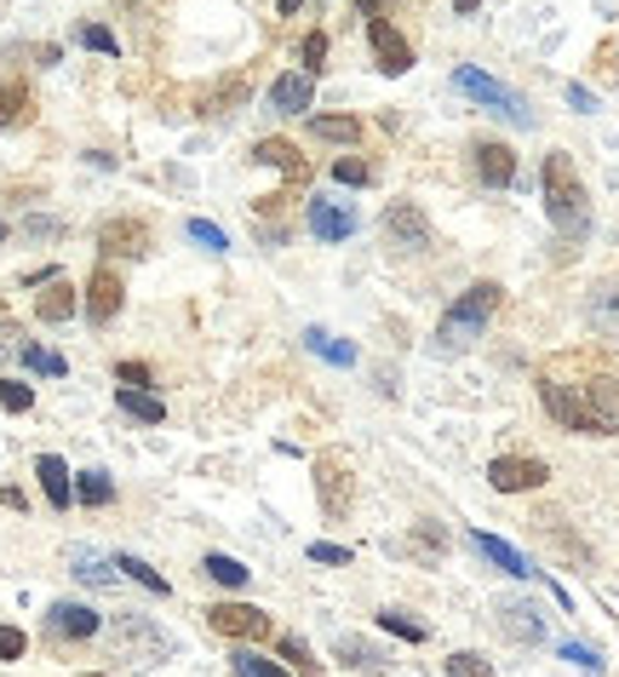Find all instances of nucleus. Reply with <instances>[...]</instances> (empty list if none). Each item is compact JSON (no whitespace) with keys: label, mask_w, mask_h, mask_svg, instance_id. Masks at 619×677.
I'll return each mask as SVG.
<instances>
[{"label":"nucleus","mask_w":619,"mask_h":677,"mask_svg":"<svg viewBox=\"0 0 619 677\" xmlns=\"http://www.w3.org/2000/svg\"><path fill=\"white\" fill-rule=\"evenodd\" d=\"M579 368H585V356H579ZM539 403L573 436H619V368H585L579 380H568L563 362H545Z\"/></svg>","instance_id":"obj_1"},{"label":"nucleus","mask_w":619,"mask_h":677,"mask_svg":"<svg viewBox=\"0 0 619 677\" xmlns=\"http://www.w3.org/2000/svg\"><path fill=\"white\" fill-rule=\"evenodd\" d=\"M545 218L556 225V235H568V242H579V235L591 230V195L579 184L568 150L545 155Z\"/></svg>","instance_id":"obj_2"},{"label":"nucleus","mask_w":619,"mask_h":677,"mask_svg":"<svg viewBox=\"0 0 619 677\" xmlns=\"http://www.w3.org/2000/svg\"><path fill=\"white\" fill-rule=\"evenodd\" d=\"M499 298H505V288H499V282H470V288L448 305L442 328H436V345H442V350H465V345H476V338H482V328L493 322Z\"/></svg>","instance_id":"obj_3"},{"label":"nucleus","mask_w":619,"mask_h":677,"mask_svg":"<svg viewBox=\"0 0 619 677\" xmlns=\"http://www.w3.org/2000/svg\"><path fill=\"white\" fill-rule=\"evenodd\" d=\"M109 643L127 654V661H172V631H162L150 614H115L109 621Z\"/></svg>","instance_id":"obj_4"},{"label":"nucleus","mask_w":619,"mask_h":677,"mask_svg":"<svg viewBox=\"0 0 619 677\" xmlns=\"http://www.w3.org/2000/svg\"><path fill=\"white\" fill-rule=\"evenodd\" d=\"M453 87L465 92V98H476V104H488L493 115H505V122H516V127H533V110H528V98L523 92H511L505 81H493V75H482V69H453Z\"/></svg>","instance_id":"obj_5"},{"label":"nucleus","mask_w":619,"mask_h":677,"mask_svg":"<svg viewBox=\"0 0 619 677\" xmlns=\"http://www.w3.org/2000/svg\"><path fill=\"white\" fill-rule=\"evenodd\" d=\"M310 476H315V500H322V511L333 516H350V506H356V476H350V460L338 448H327V454H315L310 460Z\"/></svg>","instance_id":"obj_6"},{"label":"nucleus","mask_w":619,"mask_h":677,"mask_svg":"<svg viewBox=\"0 0 619 677\" xmlns=\"http://www.w3.org/2000/svg\"><path fill=\"white\" fill-rule=\"evenodd\" d=\"M81 305H87V322L92 328H109L115 316H121V305H127V282L115 276V265L104 258L92 276H87V293H81Z\"/></svg>","instance_id":"obj_7"},{"label":"nucleus","mask_w":619,"mask_h":677,"mask_svg":"<svg viewBox=\"0 0 619 677\" xmlns=\"http://www.w3.org/2000/svg\"><path fill=\"white\" fill-rule=\"evenodd\" d=\"M385 242L396 253H430V218L418 213V202H390L385 207Z\"/></svg>","instance_id":"obj_8"},{"label":"nucleus","mask_w":619,"mask_h":677,"mask_svg":"<svg viewBox=\"0 0 619 677\" xmlns=\"http://www.w3.org/2000/svg\"><path fill=\"white\" fill-rule=\"evenodd\" d=\"M488 483L499 494H533V488L551 483V465L533 460V454H499V460L488 465Z\"/></svg>","instance_id":"obj_9"},{"label":"nucleus","mask_w":619,"mask_h":677,"mask_svg":"<svg viewBox=\"0 0 619 677\" xmlns=\"http://www.w3.org/2000/svg\"><path fill=\"white\" fill-rule=\"evenodd\" d=\"M202 614H207V626L218 637H235V643H258V637H270V614L253 609V603H212Z\"/></svg>","instance_id":"obj_10"},{"label":"nucleus","mask_w":619,"mask_h":677,"mask_svg":"<svg viewBox=\"0 0 619 677\" xmlns=\"http://www.w3.org/2000/svg\"><path fill=\"white\" fill-rule=\"evenodd\" d=\"M470 173L482 190H511L516 184V150L499 144V138H476L470 144Z\"/></svg>","instance_id":"obj_11"},{"label":"nucleus","mask_w":619,"mask_h":677,"mask_svg":"<svg viewBox=\"0 0 619 677\" xmlns=\"http://www.w3.org/2000/svg\"><path fill=\"white\" fill-rule=\"evenodd\" d=\"M305 225L315 242H350L356 235V207L350 202H327V195H310L305 202Z\"/></svg>","instance_id":"obj_12"},{"label":"nucleus","mask_w":619,"mask_h":677,"mask_svg":"<svg viewBox=\"0 0 619 677\" xmlns=\"http://www.w3.org/2000/svg\"><path fill=\"white\" fill-rule=\"evenodd\" d=\"M98 253L104 258H144L150 253V225L144 218H104V225H98Z\"/></svg>","instance_id":"obj_13"},{"label":"nucleus","mask_w":619,"mask_h":677,"mask_svg":"<svg viewBox=\"0 0 619 677\" xmlns=\"http://www.w3.org/2000/svg\"><path fill=\"white\" fill-rule=\"evenodd\" d=\"M367 47H373V64L385 75H408L413 69V47L402 41V29L390 17H367Z\"/></svg>","instance_id":"obj_14"},{"label":"nucleus","mask_w":619,"mask_h":677,"mask_svg":"<svg viewBox=\"0 0 619 677\" xmlns=\"http://www.w3.org/2000/svg\"><path fill=\"white\" fill-rule=\"evenodd\" d=\"M47 631L57 637V643H87V637L104 631V614H98L92 603H52L47 609Z\"/></svg>","instance_id":"obj_15"},{"label":"nucleus","mask_w":619,"mask_h":677,"mask_svg":"<svg viewBox=\"0 0 619 677\" xmlns=\"http://www.w3.org/2000/svg\"><path fill=\"white\" fill-rule=\"evenodd\" d=\"M493 621H499V631H505L516 649H539V643H545V614H539V603H523V597H516V603H499Z\"/></svg>","instance_id":"obj_16"},{"label":"nucleus","mask_w":619,"mask_h":677,"mask_svg":"<svg viewBox=\"0 0 619 677\" xmlns=\"http://www.w3.org/2000/svg\"><path fill=\"white\" fill-rule=\"evenodd\" d=\"M265 104H270L275 115H310V104H315V75H310V69H287V75H275Z\"/></svg>","instance_id":"obj_17"},{"label":"nucleus","mask_w":619,"mask_h":677,"mask_svg":"<svg viewBox=\"0 0 619 677\" xmlns=\"http://www.w3.org/2000/svg\"><path fill=\"white\" fill-rule=\"evenodd\" d=\"M585 322H591V333H603V338H614V345H619V276H608V282L591 288Z\"/></svg>","instance_id":"obj_18"},{"label":"nucleus","mask_w":619,"mask_h":677,"mask_svg":"<svg viewBox=\"0 0 619 677\" xmlns=\"http://www.w3.org/2000/svg\"><path fill=\"white\" fill-rule=\"evenodd\" d=\"M35 476H41V494H47V506H52V511H69V506H75L69 465L57 460V454H41V460H35Z\"/></svg>","instance_id":"obj_19"},{"label":"nucleus","mask_w":619,"mask_h":677,"mask_svg":"<svg viewBox=\"0 0 619 677\" xmlns=\"http://www.w3.org/2000/svg\"><path fill=\"white\" fill-rule=\"evenodd\" d=\"M253 162H258V167H275V173H287L293 184L310 173V167H305V155H298V150L287 144V138H258V144H253Z\"/></svg>","instance_id":"obj_20"},{"label":"nucleus","mask_w":619,"mask_h":677,"mask_svg":"<svg viewBox=\"0 0 619 677\" xmlns=\"http://www.w3.org/2000/svg\"><path fill=\"white\" fill-rule=\"evenodd\" d=\"M81 310V293H75L64 276H57V282H47V293L35 298V316H41L47 328H57V322H69V316Z\"/></svg>","instance_id":"obj_21"},{"label":"nucleus","mask_w":619,"mask_h":677,"mask_svg":"<svg viewBox=\"0 0 619 677\" xmlns=\"http://www.w3.org/2000/svg\"><path fill=\"white\" fill-rule=\"evenodd\" d=\"M69 574H75V580H87V586H98V591H109L115 580H121L109 557H98L92 546H75V551H69Z\"/></svg>","instance_id":"obj_22"},{"label":"nucleus","mask_w":619,"mask_h":677,"mask_svg":"<svg viewBox=\"0 0 619 677\" xmlns=\"http://www.w3.org/2000/svg\"><path fill=\"white\" fill-rule=\"evenodd\" d=\"M470 546H476V551H482V557H488V563H499V569H505V574H516V580H528V574H533V563H528V557H523V551H516V546H505V540H493V534H482V528H476V534H470Z\"/></svg>","instance_id":"obj_23"},{"label":"nucleus","mask_w":619,"mask_h":677,"mask_svg":"<svg viewBox=\"0 0 619 677\" xmlns=\"http://www.w3.org/2000/svg\"><path fill=\"white\" fill-rule=\"evenodd\" d=\"M35 122V98L24 81H0V132H12V127H24Z\"/></svg>","instance_id":"obj_24"},{"label":"nucleus","mask_w":619,"mask_h":677,"mask_svg":"<svg viewBox=\"0 0 619 677\" xmlns=\"http://www.w3.org/2000/svg\"><path fill=\"white\" fill-rule=\"evenodd\" d=\"M310 138H322V144H362V122L356 115H310Z\"/></svg>","instance_id":"obj_25"},{"label":"nucleus","mask_w":619,"mask_h":677,"mask_svg":"<svg viewBox=\"0 0 619 677\" xmlns=\"http://www.w3.org/2000/svg\"><path fill=\"white\" fill-rule=\"evenodd\" d=\"M408 551L418 557V563H442V557H448V528L442 523H413Z\"/></svg>","instance_id":"obj_26"},{"label":"nucleus","mask_w":619,"mask_h":677,"mask_svg":"<svg viewBox=\"0 0 619 677\" xmlns=\"http://www.w3.org/2000/svg\"><path fill=\"white\" fill-rule=\"evenodd\" d=\"M115 408H121V413H132V420H144V425H162L167 420V403H162V396H150V391H115Z\"/></svg>","instance_id":"obj_27"},{"label":"nucleus","mask_w":619,"mask_h":677,"mask_svg":"<svg viewBox=\"0 0 619 677\" xmlns=\"http://www.w3.org/2000/svg\"><path fill=\"white\" fill-rule=\"evenodd\" d=\"M75 500L92 506V511L115 506V483H109V471H81V476H75Z\"/></svg>","instance_id":"obj_28"},{"label":"nucleus","mask_w":619,"mask_h":677,"mask_svg":"<svg viewBox=\"0 0 619 677\" xmlns=\"http://www.w3.org/2000/svg\"><path fill=\"white\" fill-rule=\"evenodd\" d=\"M305 345L322 356V362H333V368H356V345H345V338H333L327 328H310L305 333Z\"/></svg>","instance_id":"obj_29"},{"label":"nucleus","mask_w":619,"mask_h":677,"mask_svg":"<svg viewBox=\"0 0 619 677\" xmlns=\"http://www.w3.org/2000/svg\"><path fill=\"white\" fill-rule=\"evenodd\" d=\"M230 672L235 677H287L282 661H270V654H258V649H235L230 654Z\"/></svg>","instance_id":"obj_30"},{"label":"nucleus","mask_w":619,"mask_h":677,"mask_svg":"<svg viewBox=\"0 0 619 677\" xmlns=\"http://www.w3.org/2000/svg\"><path fill=\"white\" fill-rule=\"evenodd\" d=\"M115 569H121V574H127L132 586L155 591V597H167V591H172V580H167V574H155V569L144 563V557H115Z\"/></svg>","instance_id":"obj_31"},{"label":"nucleus","mask_w":619,"mask_h":677,"mask_svg":"<svg viewBox=\"0 0 619 677\" xmlns=\"http://www.w3.org/2000/svg\"><path fill=\"white\" fill-rule=\"evenodd\" d=\"M378 626H385L390 637H402V643H425V637H430V626L413 621L408 609H378Z\"/></svg>","instance_id":"obj_32"},{"label":"nucleus","mask_w":619,"mask_h":677,"mask_svg":"<svg viewBox=\"0 0 619 677\" xmlns=\"http://www.w3.org/2000/svg\"><path fill=\"white\" fill-rule=\"evenodd\" d=\"M202 574H207V580H218V586H247V563H235V557H224V551H207L202 557Z\"/></svg>","instance_id":"obj_33"},{"label":"nucleus","mask_w":619,"mask_h":677,"mask_svg":"<svg viewBox=\"0 0 619 677\" xmlns=\"http://www.w3.org/2000/svg\"><path fill=\"white\" fill-rule=\"evenodd\" d=\"M338 661H345V666H362V672H378V666H385V654H378L367 637H338Z\"/></svg>","instance_id":"obj_34"},{"label":"nucleus","mask_w":619,"mask_h":677,"mask_svg":"<svg viewBox=\"0 0 619 677\" xmlns=\"http://www.w3.org/2000/svg\"><path fill=\"white\" fill-rule=\"evenodd\" d=\"M17 356H24V368H29V373H52V380H64V373H69V362H64V356L41 350L35 338H24V345H17Z\"/></svg>","instance_id":"obj_35"},{"label":"nucleus","mask_w":619,"mask_h":677,"mask_svg":"<svg viewBox=\"0 0 619 677\" xmlns=\"http://www.w3.org/2000/svg\"><path fill=\"white\" fill-rule=\"evenodd\" d=\"M275 654H282V661L293 666V672H305V677H322V661H315V654L305 649V637H282V643H275Z\"/></svg>","instance_id":"obj_36"},{"label":"nucleus","mask_w":619,"mask_h":677,"mask_svg":"<svg viewBox=\"0 0 619 677\" xmlns=\"http://www.w3.org/2000/svg\"><path fill=\"white\" fill-rule=\"evenodd\" d=\"M448 677H493V661L476 649H459V654H448Z\"/></svg>","instance_id":"obj_37"},{"label":"nucleus","mask_w":619,"mask_h":677,"mask_svg":"<svg viewBox=\"0 0 619 677\" xmlns=\"http://www.w3.org/2000/svg\"><path fill=\"white\" fill-rule=\"evenodd\" d=\"M184 235H190V242H202L207 253H224V247H230V235L218 230L212 218H184Z\"/></svg>","instance_id":"obj_38"},{"label":"nucleus","mask_w":619,"mask_h":677,"mask_svg":"<svg viewBox=\"0 0 619 677\" xmlns=\"http://www.w3.org/2000/svg\"><path fill=\"white\" fill-rule=\"evenodd\" d=\"M75 41H81L87 52H104V58H121V41L104 29V24H87V29H75Z\"/></svg>","instance_id":"obj_39"},{"label":"nucleus","mask_w":619,"mask_h":677,"mask_svg":"<svg viewBox=\"0 0 619 677\" xmlns=\"http://www.w3.org/2000/svg\"><path fill=\"white\" fill-rule=\"evenodd\" d=\"M298 58L310 64V75H322L327 69V29H310L305 41H298Z\"/></svg>","instance_id":"obj_40"},{"label":"nucleus","mask_w":619,"mask_h":677,"mask_svg":"<svg viewBox=\"0 0 619 677\" xmlns=\"http://www.w3.org/2000/svg\"><path fill=\"white\" fill-rule=\"evenodd\" d=\"M0 408H7V413H29L35 408V391L24 380H0Z\"/></svg>","instance_id":"obj_41"},{"label":"nucleus","mask_w":619,"mask_h":677,"mask_svg":"<svg viewBox=\"0 0 619 677\" xmlns=\"http://www.w3.org/2000/svg\"><path fill=\"white\" fill-rule=\"evenodd\" d=\"M24 235H29V242H57V235H64V218L29 213V218H24Z\"/></svg>","instance_id":"obj_42"},{"label":"nucleus","mask_w":619,"mask_h":677,"mask_svg":"<svg viewBox=\"0 0 619 677\" xmlns=\"http://www.w3.org/2000/svg\"><path fill=\"white\" fill-rule=\"evenodd\" d=\"M333 178H338V184H356V190H362V184H373V167L356 162V155H345V162H333Z\"/></svg>","instance_id":"obj_43"},{"label":"nucleus","mask_w":619,"mask_h":677,"mask_svg":"<svg viewBox=\"0 0 619 677\" xmlns=\"http://www.w3.org/2000/svg\"><path fill=\"white\" fill-rule=\"evenodd\" d=\"M242 98H247V81L235 75L224 92H212V98H207V115H230V104H242Z\"/></svg>","instance_id":"obj_44"},{"label":"nucleus","mask_w":619,"mask_h":677,"mask_svg":"<svg viewBox=\"0 0 619 677\" xmlns=\"http://www.w3.org/2000/svg\"><path fill=\"white\" fill-rule=\"evenodd\" d=\"M155 380L150 362H115V385H127V391H144Z\"/></svg>","instance_id":"obj_45"},{"label":"nucleus","mask_w":619,"mask_h":677,"mask_svg":"<svg viewBox=\"0 0 619 677\" xmlns=\"http://www.w3.org/2000/svg\"><path fill=\"white\" fill-rule=\"evenodd\" d=\"M24 654H29V637L17 626H0V661H24Z\"/></svg>","instance_id":"obj_46"},{"label":"nucleus","mask_w":619,"mask_h":677,"mask_svg":"<svg viewBox=\"0 0 619 677\" xmlns=\"http://www.w3.org/2000/svg\"><path fill=\"white\" fill-rule=\"evenodd\" d=\"M350 557H356L350 546H327V540H315V546H310V563H327V569H345Z\"/></svg>","instance_id":"obj_47"},{"label":"nucleus","mask_w":619,"mask_h":677,"mask_svg":"<svg viewBox=\"0 0 619 677\" xmlns=\"http://www.w3.org/2000/svg\"><path fill=\"white\" fill-rule=\"evenodd\" d=\"M563 661H573V666H585L591 677H596V672H603V654H596V649H585V643H563Z\"/></svg>","instance_id":"obj_48"},{"label":"nucleus","mask_w":619,"mask_h":677,"mask_svg":"<svg viewBox=\"0 0 619 677\" xmlns=\"http://www.w3.org/2000/svg\"><path fill=\"white\" fill-rule=\"evenodd\" d=\"M568 104H573L579 115H591V110H596V98H591L585 87H579V81H573V87H568Z\"/></svg>","instance_id":"obj_49"},{"label":"nucleus","mask_w":619,"mask_h":677,"mask_svg":"<svg viewBox=\"0 0 619 677\" xmlns=\"http://www.w3.org/2000/svg\"><path fill=\"white\" fill-rule=\"evenodd\" d=\"M12 338H17V328H12V310H7V305H0V350H7V345H12Z\"/></svg>","instance_id":"obj_50"},{"label":"nucleus","mask_w":619,"mask_h":677,"mask_svg":"<svg viewBox=\"0 0 619 677\" xmlns=\"http://www.w3.org/2000/svg\"><path fill=\"white\" fill-rule=\"evenodd\" d=\"M356 12H362V17H385V0H356Z\"/></svg>","instance_id":"obj_51"},{"label":"nucleus","mask_w":619,"mask_h":677,"mask_svg":"<svg viewBox=\"0 0 619 677\" xmlns=\"http://www.w3.org/2000/svg\"><path fill=\"white\" fill-rule=\"evenodd\" d=\"M476 7H482V0H453V12H459V17H470Z\"/></svg>","instance_id":"obj_52"},{"label":"nucleus","mask_w":619,"mask_h":677,"mask_svg":"<svg viewBox=\"0 0 619 677\" xmlns=\"http://www.w3.org/2000/svg\"><path fill=\"white\" fill-rule=\"evenodd\" d=\"M298 7H305V0H275V12H282V17H293Z\"/></svg>","instance_id":"obj_53"},{"label":"nucleus","mask_w":619,"mask_h":677,"mask_svg":"<svg viewBox=\"0 0 619 677\" xmlns=\"http://www.w3.org/2000/svg\"><path fill=\"white\" fill-rule=\"evenodd\" d=\"M0 242H7V218H0Z\"/></svg>","instance_id":"obj_54"},{"label":"nucleus","mask_w":619,"mask_h":677,"mask_svg":"<svg viewBox=\"0 0 619 677\" xmlns=\"http://www.w3.org/2000/svg\"><path fill=\"white\" fill-rule=\"evenodd\" d=\"M115 7H138V0H115Z\"/></svg>","instance_id":"obj_55"},{"label":"nucleus","mask_w":619,"mask_h":677,"mask_svg":"<svg viewBox=\"0 0 619 677\" xmlns=\"http://www.w3.org/2000/svg\"><path fill=\"white\" fill-rule=\"evenodd\" d=\"M87 677H104V672H87Z\"/></svg>","instance_id":"obj_56"}]
</instances>
